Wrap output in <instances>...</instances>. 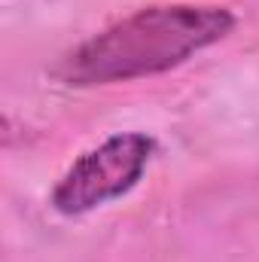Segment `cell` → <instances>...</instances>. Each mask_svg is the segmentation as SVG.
I'll return each mask as SVG.
<instances>
[{"instance_id": "obj_2", "label": "cell", "mask_w": 259, "mask_h": 262, "mask_svg": "<svg viewBox=\"0 0 259 262\" xmlns=\"http://www.w3.org/2000/svg\"><path fill=\"white\" fill-rule=\"evenodd\" d=\"M153 152L156 140L149 134L125 131L107 137L64 171L49 198L52 207L64 216H79L113 198H122L140 183Z\"/></svg>"}, {"instance_id": "obj_1", "label": "cell", "mask_w": 259, "mask_h": 262, "mask_svg": "<svg viewBox=\"0 0 259 262\" xmlns=\"http://www.w3.org/2000/svg\"><path fill=\"white\" fill-rule=\"evenodd\" d=\"M235 12L210 3L146 6L61 55L52 73L73 89L131 82L186 64L229 37Z\"/></svg>"}]
</instances>
